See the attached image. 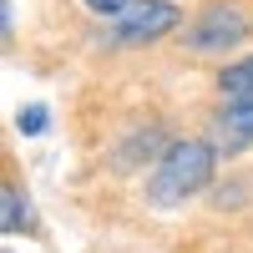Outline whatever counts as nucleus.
I'll return each mask as SVG.
<instances>
[{"label":"nucleus","instance_id":"obj_1","mask_svg":"<svg viewBox=\"0 0 253 253\" xmlns=\"http://www.w3.org/2000/svg\"><path fill=\"white\" fill-rule=\"evenodd\" d=\"M208 177H213V147L208 142H177V147H167V157H162L157 177H152V203H162V208L182 203Z\"/></svg>","mask_w":253,"mask_h":253},{"label":"nucleus","instance_id":"obj_2","mask_svg":"<svg viewBox=\"0 0 253 253\" xmlns=\"http://www.w3.org/2000/svg\"><path fill=\"white\" fill-rule=\"evenodd\" d=\"M248 36V15L238 5H213V10H203L193 20V31H187V46L193 51H223V46H233V41Z\"/></svg>","mask_w":253,"mask_h":253},{"label":"nucleus","instance_id":"obj_3","mask_svg":"<svg viewBox=\"0 0 253 253\" xmlns=\"http://www.w3.org/2000/svg\"><path fill=\"white\" fill-rule=\"evenodd\" d=\"M177 26V10L167 5V0H137L126 15H117V26L112 36L122 41V46H137V41H157Z\"/></svg>","mask_w":253,"mask_h":253},{"label":"nucleus","instance_id":"obj_4","mask_svg":"<svg viewBox=\"0 0 253 253\" xmlns=\"http://www.w3.org/2000/svg\"><path fill=\"white\" fill-rule=\"evenodd\" d=\"M218 137H223V147H243L253 137V96H233L218 112Z\"/></svg>","mask_w":253,"mask_h":253},{"label":"nucleus","instance_id":"obj_5","mask_svg":"<svg viewBox=\"0 0 253 253\" xmlns=\"http://www.w3.org/2000/svg\"><path fill=\"white\" fill-rule=\"evenodd\" d=\"M223 91H228V96H253V56L223 71Z\"/></svg>","mask_w":253,"mask_h":253},{"label":"nucleus","instance_id":"obj_6","mask_svg":"<svg viewBox=\"0 0 253 253\" xmlns=\"http://www.w3.org/2000/svg\"><path fill=\"white\" fill-rule=\"evenodd\" d=\"M20 213H26V208H20V193H15V187H5V193H0V223H5V233H15Z\"/></svg>","mask_w":253,"mask_h":253},{"label":"nucleus","instance_id":"obj_7","mask_svg":"<svg viewBox=\"0 0 253 253\" xmlns=\"http://www.w3.org/2000/svg\"><path fill=\"white\" fill-rule=\"evenodd\" d=\"M132 5H137V0H86L91 15H126Z\"/></svg>","mask_w":253,"mask_h":253},{"label":"nucleus","instance_id":"obj_8","mask_svg":"<svg viewBox=\"0 0 253 253\" xmlns=\"http://www.w3.org/2000/svg\"><path fill=\"white\" fill-rule=\"evenodd\" d=\"M20 132H46V107H26L20 112Z\"/></svg>","mask_w":253,"mask_h":253}]
</instances>
